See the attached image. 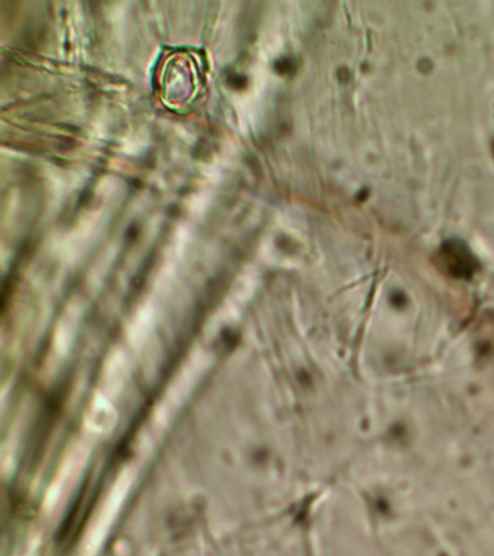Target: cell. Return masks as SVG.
I'll return each instance as SVG.
<instances>
[{
  "instance_id": "obj_1",
  "label": "cell",
  "mask_w": 494,
  "mask_h": 556,
  "mask_svg": "<svg viewBox=\"0 0 494 556\" xmlns=\"http://www.w3.org/2000/svg\"><path fill=\"white\" fill-rule=\"evenodd\" d=\"M159 90L167 106L188 109L202 94L205 86V68L201 59L188 51H176L162 60L159 70Z\"/></svg>"
}]
</instances>
